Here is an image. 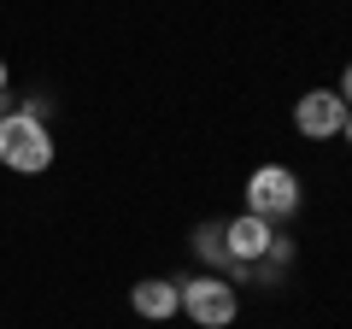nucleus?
Segmentation results:
<instances>
[{"mask_svg":"<svg viewBox=\"0 0 352 329\" xmlns=\"http://www.w3.org/2000/svg\"><path fill=\"white\" fill-rule=\"evenodd\" d=\"M0 164H6V171H24V177H41L53 164L47 124H36V118H24V112H6L0 118Z\"/></svg>","mask_w":352,"mask_h":329,"instance_id":"nucleus-1","label":"nucleus"},{"mask_svg":"<svg viewBox=\"0 0 352 329\" xmlns=\"http://www.w3.org/2000/svg\"><path fill=\"white\" fill-rule=\"evenodd\" d=\"M247 212L264 217V224L294 217V212H300V177H294L288 164H258L252 182H247Z\"/></svg>","mask_w":352,"mask_h":329,"instance_id":"nucleus-2","label":"nucleus"},{"mask_svg":"<svg viewBox=\"0 0 352 329\" xmlns=\"http://www.w3.org/2000/svg\"><path fill=\"white\" fill-rule=\"evenodd\" d=\"M182 312L200 329H229L235 323V288L223 277H194V282H182Z\"/></svg>","mask_w":352,"mask_h":329,"instance_id":"nucleus-3","label":"nucleus"},{"mask_svg":"<svg viewBox=\"0 0 352 329\" xmlns=\"http://www.w3.org/2000/svg\"><path fill=\"white\" fill-rule=\"evenodd\" d=\"M340 124H346V100H340L335 89L300 94V106H294V129H300V136L329 141V136H340Z\"/></svg>","mask_w":352,"mask_h":329,"instance_id":"nucleus-4","label":"nucleus"},{"mask_svg":"<svg viewBox=\"0 0 352 329\" xmlns=\"http://www.w3.org/2000/svg\"><path fill=\"white\" fill-rule=\"evenodd\" d=\"M223 241H229V259L235 265H258L264 253H270V241H276V229L264 224V217H235V224H223Z\"/></svg>","mask_w":352,"mask_h":329,"instance_id":"nucleus-5","label":"nucleus"},{"mask_svg":"<svg viewBox=\"0 0 352 329\" xmlns=\"http://www.w3.org/2000/svg\"><path fill=\"white\" fill-rule=\"evenodd\" d=\"M129 300H135V312H141V317H153V323H159V317L182 312V282L147 277V282H135V294H129Z\"/></svg>","mask_w":352,"mask_h":329,"instance_id":"nucleus-6","label":"nucleus"},{"mask_svg":"<svg viewBox=\"0 0 352 329\" xmlns=\"http://www.w3.org/2000/svg\"><path fill=\"white\" fill-rule=\"evenodd\" d=\"M194 247H200L206 259H217V265H235V259H229V241H223V224H200L194 229Z\"/></svg>","mask_w":352,"mask_h":329,"instance_id":"nucleus-7","label":"nucleus"},{"mask_svg":"<svg viewBox=\"0 0 352 329\" xmlns=\"http://www.w3.org/2000/svg\"><path fill=\"white\" fill-rule=\"evenodd\" d=\"M335 94H340V100L352 106V65H346V71H340V89H335Z\"/></svg>","mask_w":352,"mask_h":329,"instance_id":"nucleus-8","label":"nucleus"},{"mask_svg":"<svg viewBox=\"0 0 352 329\" xmlns=\"http://www.w3.org/2000/svg\"><path fill=\"white\" fill-rule=\"evenodd\" d=\"M340 141H352V106H346V124H340Z\"/></svg>","mask_w":352,"mask_h":329,"instance_id":"nucleus-9","label":"nucleus"},{"mask_svg":"<svg viewBox=\"0 0 352 329\" xmlns=\"http://www.w3.org/2000/svg\"><path fill=\"white\" fill-rule=\"evenodd\" d=\"M6 112H12V100H6V94H0V118H6Z\"/></svg>","mask_w":352,"mask_h":329,"instance_id":"nucleus-10","label":"nucleus"},{"mask_svg":"<svg viewBox=\"0 0 352 329\" xmlns=\"http://www.w3.org/2000/svg\"><path fill=\"white\" fill-rule=\"evenodd\" d=\"M0 94H6V59H0Z\"/></svg>","mask_w":352,"mask_h":329,"instance_id":"nucleus-11","label":"nucleus"}]
</instances>
